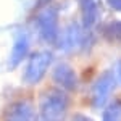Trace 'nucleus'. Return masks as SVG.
I'll return each instance as SVG.
<instances>
[{"label":"nucleus","mask_w":121,"mask_h":121,"mask_svg":"<svg viewBox=\"0 0 121 121\" xmlns=\"http://www.w3.org/2000/svg\"><path fill=\"white\" fill-rule=\"evenodd\" d=\"M55 45L65 52V53H71V52H89L91 47L94 45V36L89 32V29H86L81 24H69L66 26L61 32H58Z\"/></svg>","instance_id":"nucleus-1"},{"label":"nucleus","mask_w":121,"mask_h":121,"mask_svg":"<svg viewBox=\"0 0 121 121\" xmlns=\"http://www.w3.org/2000/svg\"><path fill=\"white\" fill-rule=\"evenodd\" d=\"M68 95L65 91L53 87L40 95L39 115L42 121H63L68 112Z\"/></svg>","instance_id":"nucleus-2"},{"label":"nucleus","mask_w":121,"mask_h":121,"mask_svg":"<svg viewBox=\"0 0 121 121\" xmlns=\"http://www.w3.org/2000/svg\"><path fill=\"white\" fill-rule=\"evenodd\" d=\"M52 61H53V55L48 50H40V52L32 53L26 63L24 73H23V81L29 86L40 82L44 79L45 73L48 71Z\"/></svg>","instance_id":"nucleus-3"},{"label":"nucleus","mask_w":121,"mask_h":121,"mask_svg":"<svg viewBox=\"0 0 121 121\" xmlns=\"http://www.w3.org/2000/svg\"><path fill=\"white\" fill-rule=\"evenodd\" d=\"M34 24L37 28V32L40 39L47 44H55L58 37V11L52 7H44V8L36 15Z\"/></svg>","instance_id":"nucleus-4"},{"label":"nucleus","mask_w":121,"mask_h":121,"mask_svg":"<svg viewBox=\"0 0 121 121\" xmlns=\"http://www.w3.org/2000/svg\"><path fill=\"white\" fill-rule=\"evenodd\" d=\"M116 89V76L112 71H105L97 78V81L92 84L91 91V103L94 108H103L110 102L113 91Z\"/></svg>","instance_id":"nucleus-5"},{"label":"nucleus","mask_w":121,"mask_h":121,"mask_svg":"<svg viewBox=\"0 0 121 121\" xmlns=\"http://www.w3.org/2000/svg\"><path fill=\"white\" fill-rule=\"evenodd\" d=\"M52 79L53 82L58 86V89L61 91H68V92H73L78 89V74L76 71L68 65V63H58L53 68V73H52Z\"/></svg>","instance_id":"nucleus-6"},{"label":"nucleus","mask_w":121,"mask_h":121,"mask_svg":"<svg viewBox=\"0 0 121 121\" xmlns=\"http://www.w3.org/2000/svg\"><path fill=\"white\" fill-rule=\"evenodd\" d=\"M3 121H37V113L29 100H18L5 110Z\"/></svg>","instance_id":"nucleus-7"},{"label":"nucleus","mask_w":121,"mask_h":121,"mask_svg":"<svg viewBox=\"0 0 121 121\" xmlns=\"http://www.w3.org/2000/svg\"><path fill=\"white\" fill-rule=\"evenodd\" d=\"M29 47H31V37H29V34L24 32V31H19L18 34L15 36L13 47H11V52H10V58H8L10 68H16L28 56Z\"/></svg>","instance_id":"nucleus-8"},{"label":"nucleus","mask_w":121,"mask_h":121,"mask_svg":"<svg viewBox=\"0 0 121 121\" xmlns=\"http://www.w3.org/2000/svg\"><path fill=\"white\" fill-rule=\"evenodd\" d=\"M79 8H81V21L86 29L94 28L99 23L100 10L97 5V0H78Z\"/></svg>","instance_id":"nucleus-9"},{"label":"nucleus","mask_w":121,"mask_h":121,"mask_svg":"<svg viewBox=\"0 0 121 121\" xmlns=\"http://www.w3.org/2000/svg\"><path fill=\"white\" fill-rule=\"evenodd\" d=\"M102 121H121V100L108 102L105 105Z\"/></svg>","instance_id":"nucleus-10"},{"label":"nucleus","mask_w":121,"mask_h":121,"mask_svg":"<svg viewBox=\"0 0 121 121\" xmlns=\"http://www.w3.org/2000/svg\"><path fill=\"white\" fill-rule=\"evenodd\" d=\"M103 36L110 40H121V21H112L103 26Z\"/></svg>","instance_id":"nucleus-11"},{"label":"nucleus","mask_w":121,"mask_h":121,"mask_svg":"<svg viewBox=\"0 0 121 121\" xmlns=\"http://www.w3.org/2000/svg\"><path fill=\"white\" fill-rule=\"evenodd\" d=\"M107 2L115 11H121V0H107Z\"/></svg>","instance_id":"nucleus-12"},{"label":"nucleus","mask_w":121,"mask_h":121,"mask_svg":"<svg viewBox=\"0 0 121 121\" xmlns=\"http://www.w3.org/2000/svg\"><path fill=\"white\" fill-rule=\"evenodd\" d=\"M71 121H94L92 118H89V116H86V115H81V113H78L73 116V120Z\"/></svg>","instance_id":"nucleus-13"},{"label":"nucleus","mask_w":121,"mask_h":121,"mask_svg":"<svg viewBox=\"0 0 121 121\" xmlns=\"http://www.w3.org/2000/svg\"><path fill=\"white\" fill-rule=\"evenodd\" d=\"M116 81L121 84V60H120V63H118V66H116Z\"/></svg>","instance_id":"nucleus-14"},{"label":"nucleus","mask_w":121,"mask_h":121,"mask_svg":"<svg viewBox=\"0 0 121 121\" xmlns=\"http://www.w3.org/2000/svg\"><path fill=\"white\" fill-rule=\"evenodd\" d=\"M50 2H52V0H37V3H39V5H42V7H45L47 3H50Z\"/></svg>","instance_id":"nucleus-15"}]
</instances>
